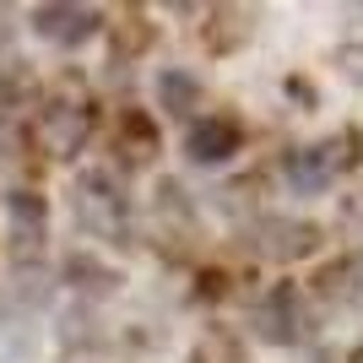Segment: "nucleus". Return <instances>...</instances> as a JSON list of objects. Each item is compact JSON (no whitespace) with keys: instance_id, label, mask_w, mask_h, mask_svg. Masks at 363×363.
Returning a JSON list of instances; mask_svg holds the SVG:
<instances>
[{"instance_id":"nucleus-1","label":"nucleus","mask_w":363,"mask_h":363,"mask_svg":"<svg viewBox=\"0 0 363 363\" xmlns=\"http://www.w3.org/2000/svg\"><path fill=\"white\" fill-rule=\"evenodd\" d=\"M98 130V104H92V92L82 87V76H60L55 87L44 92V104L33 114V147L65 163L76 152L87 147V136Z\"/></svg>"},{"instance_id":"nucleus-2","label":"nucleus","mask_w":363,"mask_h":363,"mask_svg":"<svg viewBox=\"0 0 363 363\" xmlns=\"http://www.w3.org/2000/svg\"><path fill=\"white\" fill-rule=\"evenodd\" d=\"M76 223L87 228L92 239H108L120 250L136 244V233H130V201H125L120 179L108 168H87L76 179Z\"/></svg>"},{"instance_id":"nucleus-3","label":"nucleus","mask_w":363,"mask_h":363,"mask_svg":"<svg viewBox=\"0 0 363 363\" xmlns=\"http://www.w3.org/2000/svg\"><path fill=\"white\" fill-rule=\"evenodd\" d=\"M255 331L266 336L272 347H298V342L315 336V309H309L298 282H277V288L255 303Z\"/></svg>"},{"instance_id":"nucleus-4","label":"nucleus","mask_w":363,"mask_h":363,"mask_svg":"<svg viewBox=\"0 0 363 363\" xmlns=\"http://www.w3.org/2000/svg\"><path fill=\"white\" fill-rule=\"evenodd\" d=\"M239 147H244L239 114H201V120H190V130H184V157H190L196 168L228 163Z\"/></svg>"},{"instance_id":"nucleus-5","label":"nucleus","mask_w":363,"mask_h":363,"mask_svg":"<svg viewBox=\"0 0 363 363\" xmlns=\"http://www.w3.org/2000/svg\"><path fill=\"white\" fill-rule=\"evenodd\" d=\"M98 28H104V11H98V6H71V0L33 6V33H38V38H49V44H60V49L87 44Z\"/></svg>"},{"instance_id":"nucleus-6","label":"nucleus","mask_w":363,"mask_h":363,"mask_svg":"<svg viewBox=\"0 0 363 363\" xmlns=\"http://www.w3.org/2000/svg\"><path fill=\"white\" fill-rule=\"evenodd\" d=\"M320 223H298V217H260L255 223V255L266 260H303V255H315L320 250Z\"/></svg>"},{"instance_id":"nucleus-7","label":"nucleus","mask_w":363,"mask_h":363,"mask_svg":"<svg viewBox=\"0 0 363 363\" xmlns=\"http://www.w3.org/2000/svg\"><path fill=\"white\" fill-rule=\"evenodd\" d=\"M11 206V255L16 260H33L44 250V228H49V201L38 190H11L6 196Z\"/></svg>"},{"instance_id":"nucleus-8","label":"nucleus","mask_w":363,"mask_h":363,"mask_svg":"<svg viewBox=\"0 0 363 363\" xmlns=\"http://www.w3.org/2000/svg\"><path fill=\"white\" fill-rule=\"evenodd\" d=\"M255 22H260V11L255 6H217L212 16H206V49L212 55H239L250 38H255Z\"/></svg>"},{"instance_id":"nucleus-9","label":"nucleus","mask_w":363,"mask_h":363,"mask_svg":"<svg viewBox=\"0 0 363 363\" xmlns=\"http://www.w3.org/2000/svg\"><path fill=\"white\" fill-rule=\"evenodd\" d=\"M114 152H120L125 163H152L157 157V125L141 108H125L120 125H114Z\"/></svg>"},{"instance_id":"nucleus-10","label":"nucleus","mask_w":363,"mask_h":363,"mask_svg":"<svg viewBox=\"0 0 363 363\" xmlns=\"http://www.w3.org/2000/svg\"><path fill=\"white\" fill-rule=\"evenodd\" d=\"M331 163H325V152L320 147H298L288 152V184H293V196H320V190H331Z\"/></svg>"},{"instance_id":"nucleus-11","label":"nucleus","mask_w":363,"mask_h":363,"mask_svg":"<svg viewBox=\"0 0 363 363\" xmlns=\"http://www.w3.org/2000/svg\"><path fill=\"white\" fill-rule=\"evenodd\" d=\"M315 298L325 303V309H352V303H358V266H352V260H331V266H320Z\"/></svg>"},{"instance_id":"nucleus-12","label":"nucleus","mask_w":363,"mask_h":363,"mask_svg":"<svg viewBox=\"0 0 363 363\" xmlns=\"http://www.w3.org/2000/svg\"><path fill=\"white\" fill-rule=\"evenodd\" d=\"M157 104H163L168 114L190 120V114L201 108V82L190 71H163V76H157Z\"/></svg>"},{"instance_id":"nucleus-13","label":"nucleus","mask_w":363,"mask_h":363,"mask_svg":"<svg viewBox=\"0 0 363 363\" xmlns=\"http://www.w3.org/2000/svg\"><path fill=\"white\" fill-rule=\"evenodd\" d=\"M65 282H71V288H82V293H114V288H120V277L108 272L104 260L82 255V250H71V255H65Z\"/></svg>"},{"instance_id":"nucleus-14","label":"nucleus","mask_w":363,"mask_h":363,"mask_svg":"<svg viewBox=\"0 0 363 363\" xmlns=\"http://www.w3.org/2000/svg\"><path fill=\"white\" fill-rule=\"evenodd\" d=\"M190 363H244V342L228 325H206L190 347Z\"/></svg>"},{"instance_id":"nucleus-15","label":"nucleus","mask_w":363,"mask_h":363,"mask_svg":"<svg viewBox=\"0 0 363 363\" xmlns=\"http://www.w3.org/2000/svg\"><path fill=\"white\" fill-rule=\"evenodd\" d=\"M147 44H152V22H147L141 11H130V16L120 22V28H114V49H108V60H114V65H125V60H136V55H141Z\"/></svg>"},{"instance_id":"nucleus-16","label":"nucleus","mask_w":363,"mask_h":363,"mask_svg":"<svg viewBox=\"0 0 363 363\" xmlns=\"http://www.w3.org/2000/svg\"><path fill=\"white\" fill-rule=\"evenodd\" d=\"M157 223H179L184 233H196V206H190V196H184V184H174V179H163L157 184Z\"/></svg>"},{"instance_id":"nucleus-17","label":"nucleus","mask_w":363,"mask_h":363,"mask_svg":"<svg viewBox=\"0 0 363 363\" xmlns=\"http://www.w3.org/2000/svg\"><path fill=\"white\" fill-rule=\"evenodd\" d=\"M28 92H33L28 60H0V108H22Z\"/></svg>"},{"instance_id":"nucleus-18","label":"nucleus","mask_w":363,"mask_h":363,"mask_svg":"<svg viewBox=\"0 0 363 363\" xmlns=\"http://www.w3.org/2000/svg\"><path fill=\"white\" fill-rule=\"evenodd\" d=\"M320 152H325V163H331V174H342V168L358 163V152H363V136L358 130H336L331 141H320Z\"/></svg>"},{"instance_id":"nucleus-19","label":"nucleus","mask_w":363,"mask_h":363,"mask_svg":"<svg viewBox=\"0 0 363 363\" xmlns=\"http://www.w3.org/2000/svg\"><path fill=\"white\" fill-rule=\"evenodd\" d=\"M342 76H347L352 87H363V44H347V49H342Z\"/></svg>"},{"instance_id":"nucleus-20","label":"nucleus","mask_w":363,"mask_h":363,"mask_svg":"<svg viewBox=\"0 0 363 363\" xmlns=\"http://www.w3.org/2000/svg\"><path fill=\"white\" fill-rule=\"evenodd\" d=\"M288 98H298V104H315V87H309L303 76H288Z\"/></svg>"},{"instance_id":"nucleus-21","label":"nucleus","mask_w":363,"mask_h":363,"mask_svg":"<svg viewBox=\"0 0 363 363\" xmlns=\"http://www.w3.org/2000/svg\"><path fill=\"white\" fill-rule=\"evenodd\" d=\"M6 38H11V22H6V6H0V44H6Z\"/></svg>"}]
</instances>
